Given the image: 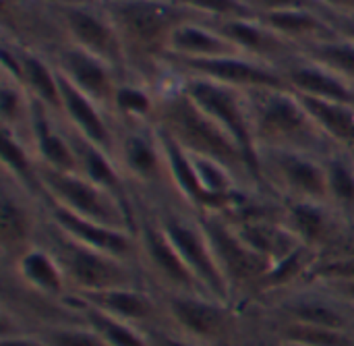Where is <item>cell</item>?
<instances>
[{
	"label": "cell",
	"mask_w": 354,
	"mask_h": 346,
	"mask_svg": "<svg viewBox=\"0 0 354 346\" xmlns=\"http://www.w3.org/2000/svg\"><path fill=\"white\" fill-rule=\"evenodd\" d=\"M284 346H301V345H288V343H284Z\"/></svg>",
	"instance_id": "42"
},
{
	"label": "cell",
	"mask_w": 354,
	"mask_h": 346,
	"mask_svg": "<svg viewBox=\"0 0 354 346\" xmlns=\"http://www.w3.org/2000/svg\"><path fill=\"white\" fill-rule=\"evenodd\" d=\"M251 307L261 309L276 322L354 330V307L319 286H299Z\"/></svg>",
	"instance_id": "15"
},
{
	"label": "cell",
	"mask_w": 354,
	"mask_h": 346,
	"mask_svg": "<svg viewBox=\"0 0 354 346\" xmlns=\"http://www.w3.org/2000/svg\"><path fill=\"white\" fill-rule=\"evenodd\" d=\"M259 174L282 201H328L324 156L297 149H259Z\"/></svg>",
	"instance_id": "12"
},
{
	"label": "cell",
	"mask_w": 354,
	"mask_h": 346,
	"mask_svg": "<svg viewBox=\"0 0 354 346\" xmlns=\"http://www.w3.org/2000/svg\"><path fill=\"white\" fill-rule=\"evenodd\" d=\"M58 83L62 93V120L66 122V127L79 133L81 137L89 139L91 143H95L97 147H102L114 158L116 137H118L116 120L104 108H100L91 98L79 91L60 71H58Z\"/></svg>",
	"instance_id": "22"
},
{
	"label": "cell",
	"mask_w": 354,
	"mask_h": 346,
	"mask_svg": "<svg viewBox=\"0 0 354 346\" xmlns=\"http://www.w3.org/2000/svg\"><path fill=\"white\" fill-rule=\"evenodd\" d=\"M354 282V255H322L307 272L301 286H328Z\"/></svg>",
	"instance_id": "33"
},
{
	"label": "cell",
	"mask_w": 354,
	"mask_h": 346,
	"mask_svg": "<svg viewBox=\"0 0 354 346\" xmlns=\"http://www.w3.org/2000/svg\"><path fill=\"white\" fill-rule=\"evenodd\" d=\"M203 21L257 17L247 0H172Z\"/></svg>",
	"instance_id": "34"
},
{
	"label": "cell",
	"mask_w": 354,
	"mask_h": 346,
	"mask_svg": "<svg viewBox=\"0 0 354 346\" xmlns=\"http://www.w3.org/2000/svg\"><path fill=\"white\" fill-rule=\"evenodd\" d=\"M324 4H328L330 8H334V10H342L344 8V4H342V0H322Z\"/></svg>",
	"instance_id": "40"
},
{
	"label": "cell",
	"mask_w": 354,
	"mask_h": 346,
	"mask_svg": "<svg viewBox=\"0 0 354 346\" xmlns=\"http://www.w3.org/2000/svg\"><path fill=\"white\" fill-rule=\"evenodd\" d=\"M114 160L137 197L160 199L174 193L162 137L153 122L118 125Z\"/></svg>",
	"instance_id": "7"
},
{
	"label": "cell",
	"mask_w": 354,
	"mask_h": 346,
	"mask_svg": "<svg viewBox=\"0 0 354 346\" xmlns=\"http://www.w3.org/2000/svg\"><path fill=\"white\" fill-rule=\"evenodd\" d=\"M199 218L209 239L218 268L230 291L232 305L239 309L249 307L272 264L255 253L220 214L199 212Z\"/></svg>",
	"instance_id": "8"
},
{
	"label": "cell",
	"mask_w": 354,
	"mask_h": 346,
	"mask_svg": "<svg viewBox=\"0 0 354 346\" xmlns=\"http://www.w3.org/2000/svg\"><path fill=\"white\" fill-rule=\"evenodd\" d=\"M135 235L139 245V268L149 291L158 295H207L172 245L151 203L141 197H137Z\"/></svg>",
	"instance_id": "6"
},
{
	"label": "cell",
	"mask_w": 354,
	"mask_h": 346,
	"mask_svg": "<svg viewBox=\"0 0 354 346\" xmlns=\"http://www.w3.org/2000/svg\"><path fill=\"white\" fill-rule=\"evenodd\" d=\"M297 93V91H295ZM309 116L322 129V133L342 149L354 152V106L344 102H332L297 93Z\"/></svg>",
	"instance_id": "26"
},
{
	"label": "cell",
	"mask_w": 354,
	"mask_h": 346,
	"mask_svg": "<svg viewBox=\"0 0 354 346\" xmlns=\"http://www.w3.org/2000/svg\"><path fill=\"white\" fill-rule=\"evenodd\" d=\"M268 320L276 328L280 340L282 343H288V345L354 346V330H334V328L305 326V324H295V322H276L272 318H268Z\"/></svg>",
	"instance_id": "29"
},
{
	"label": "cell",
	"mask_w": 354,
	"mask_h": 346,
	"mask_svg": "<svg viewBox=\"0 0 354 346\" xmlns=\"http://www.w3.org/2000/svg\"><path fill=\"white\" fill-rule=\"evenodd\" d=\"M162 64L174 75L203 77L243 91L261 87H288L280 66L249 58L245 54L218 58H176L166 54L162 58Z\"/></svg>",
	"instance_id": "13"
},
{
	"label": "cell",
	"mask_w": 354,
	"mask_h": 346,
	"mask_svg": "<svg viewBox=\"0 0 354 346\" xmlns=\"http://www.w3.org/2000/svg\"><path fill=\"white\" fill-rule=\"evenodd\" d=\"M2 278H8L23 291L50 301H66L71 295L62 266L41 243L21 253L10 266H2Z\"/></svg>",
	"instance_id": "21"
},
{
	"label": "cell",
	"mask_w": 354,
	"mask_h": 346,
	"mask_svg": "<svg viewBox=\"0 0 354 346\" xmlns=\"http://www.w3.org/2000/svg\"><path fill=\"white\" fill-rule=\"evenodd\" d=\"M147 338H149L151 346H201L193 343V340H189V338H185L183 334L170 330L168 326L147 330Z\"/></svg>",
	"instance_id": "35"
},
{
	"label": "cell",
	"mask_w": 354,
	"mask_h": 346,
	"mask_svg": "<svg viewBox=\"0 0 354 346\" xmlns=\"http://www.w3.org/2000/svg\"><path fill=\"white\" fill-rule=\"evenodd\" d=\"M324 291H328L330 295L338 297L340 301L348 303L354 307V282H344V284H328V286H319Z\"/></svg>",
	"instance_id": "39"
},
{
	"label": "cell",
	"mask_w": 354,
	"mask_h": 346,
	"mask_svg": "<svg viewBox=\"0 0 354 346\" xmlns=\"http://www.w3.org/2000/svg\"><path fill=\"white\" fill-rule=\"evenodd\" d=\"M145 201L151 203L160 224L164 226L166 235L170 237L172 245L176 247L183 262L187 264V268L193 272V276L201 284V289L209 297L232 305L230 291H228L226 280H224V276L218 268V262L214 257L209 239H207L205 228L199 218V212L189 208L174 193L164 195L160 199H145Z\"/></svg>",
	"instance_id": "5"
},
{
	"label": "cell",
	"mask_w": 354,
	"mask_h": 346,
	"mask_svg": "<svg viewBox=\"0 0 354 346\" xmlns=\"http://www.w3.org/2000/svg\"><path fill=\"white\" fill-rule=\"evenodd\" d=\"M288 87L297 93L311 95V98H322V100H332V102H344L354 106V87L338 77L334 71L328 66L303 56L301 52L286 60L280 66Z\"/></svg>",
	"instance_id": "23"
},
{
	"label": "cell",
	"mask_w": 354,
	"mask_h": 346,
	"mask_svg": "<svg viewBox=\"0 0 354 346\" xmlns=\"http://www.w3.org/2000/svg\"><path fill=\"white\" fill-rule=\"evenodd\" d=\"M328 176V203L348 222H354V154L334 147L324 156Z\"/></svg>",
	"instance_id": "27"
},
{
	"label": "cell",
	"mask_w": 354,
	"mask_h": 346,
	"mask_svg": "<svg viewBox=\"0 0 354 346\" xmlns=\"http://www.w3.org/2000/svg\"><path fill=\"white\" fill-rule=\"evenodd\" d=\"M166 326L201 346H228L241 324L243 309L209 295H160Z\"/></svg>",
	"instance_id": "10"
},
{
	"label": "cell",
	"mask_w": 354,
	"mask_h": 346,
	"mask_svg": "<svg viewBox=\"0 0 354 346\" xmlns=\"http://www.w3.org/2000/svg\"><path fill=\"white\" fill-rule=\"evenodd\" d=\"M100 2H106V0H100Z\"/></svg>",
	"instance_id": "43"
},
{
	"label": "cell",
	"mask_w": 354,
	"mask_h": 346,
	"mask_svg": "<svg viewBox=\"0 0 354 346\" xmlns=\"http://www.w3.org/2000/svg\"><path fill=\"white\" fill-rule=\"evenodd\" d=\"M176 77L180 79L183 89L193 98V102L234 137V141L243 147V152L259 170V156L253 141L245 91L203 77H189V75H176Z\"/></svg>",
	"instance_id": "14"
},
{
	"label": "cell",
	"mask_w": 354,
	"mask_h": 346,
	"mask_svg": "<svg viewBox=\"0 0 354 346\" xmlns=\"http://www.w3.org/2000/svg\"><path fill=\"white\" fill-rule=\"evenodd\" d=\"M245 100L257 156L259 149H297L326 156L336 147L290 87L247 89Z\"/></svg>",
	"instance_id": "3"
},
{
	"label": "cell",
	"mask_w": 354,
	"mask_h": 346,
	"mask_svg": "<svg viewBox=\"0 0 354 346\" xmlns=\"http://www.w3.org/2000/svg\"><path fill=\"white\" fill-rule=\"evenodd\" d=\"M301 54L328 66L354 87V42L340 37L336 33L330 39H322L311 46H305Z\"/></svg>",
	"instance_id": "30"
},
{
	"label": "cell",
	"mask_w": 354,
	"mask_h": 346,
	"mask_svg": "<svg viewBox=\"0 0 354 346\" xmlns=\"http://www.w3.org/2000/svg\"><path fill=\"white\" fill-rule=\"evenodd\" d=\"M102 4L122 39L131 77L149 83L158 81V73H166L162 58L176 27L199 19L172 0H106Z\"/></svg>",
	"instance_id": "2"
},
{
	"label": "cell",
	"mask_w": 354,
	"mask_h": 346,
	"mask_svg": "<svg viewBox=\"0 0 354 346\" xmlns=\"http://www.w3.org/2000/svg\"><path fill=\"white\" fill-rule=\"evenodd\" d=\"M324 255H354V222H348L338 243ZM322 257V255H319Z\"/></svg>",
	"instance_id": "37"
},
{
	"label": "cell",
	"mask_w": 354,
	"mask_h": 346,
	"mask_svg": "<svg viewBox=\"0 0 354 346\" xmlns=\"http://www.w3.org/2000/svg\"><path fill=\"white\" fill-rule=\"evenodd\" d=\"M50 60L79 91L91 98L114 118L116 91L120 81L124 79L114 66L68 42L54 46Z\"/></svg>",
	"instance_id": "17"
},
{
	"label": "cell",
	"mask_w": 354,
	"mask_h": 346,
	"mask_svg": "<svg viewBox=\"0 0 354 346\" xmlns=\"http://www.w3.org/2000/svg\"><path fill=\"white\" fill-rule=\"evenodd\" d=\"M37 243L46 245L56 255L68 280L71 295H87L124 286L149 289L137 264L106 255L102 251H95L87 245L73 241L48 218Z\"/></svg>",
	"instance_id": "4"
},
{
	"label": "cell",
	"mask_w": 354,
	"mask_h": 346,
	"mask_svg": "<svg viewBox=\"0 0 354 346\" xmlns=\"http://www.w3.org/2000/svg\"><path fill=\"white\" fill-rule=\"evenodd\" d=\"M328 19L340 37L354 42V10H330Z\"/></svg>",
	"instance_id": "36"
},
{
	"label": "cell",
	"mask_w": 354,
	"mask_h": 346,
	"mask_svg": "<svg viewBox=\"0 0 354 346\" xmlns=\"http://www.w3.org/2000/svg\"><path fill=\"white\" fill-rule=\"evenodd\" d=\"M353 154H354V152H353Z\"/></svg>",
	"instance_id": "44"
},
{
	"label": "cell",
	"mask_w": 354,
	"mask_h": 346,
	"mask_svg": "<svg viewBox=\"0 0 354 346\" xmlns=\"http://www.w3.org/2000/svg\"><path fill=\"white\" fill-rule=\"evenodd\" d=\"M282 220L297 241L317 255L328 253L348 224L328 201H282Z\"/></svg>",
	"instance_id": "20"
},
{
	"label": "cell",
	"mask_w": 354,
	"mask_h": 346,
	"mask_svg": "<svg viewBox=\"0 0 354 346\" xmlns=\"http://www.w3.org/2000/svg\"><path fill=\"white\" fill-rule=\"evenodd\" d=\"M344 8L342 10H354V0H342Z\"/></svg>",
	"instance_id": "41"
},
{
	"label": "cell",
	"mask_w": 354,
	"mask_h": 346,
	"mask_svg": "<svg viewBox=\"0 0 354 346\" xmlns=\"http://www.w3.org/2000/svg\"><path fill=\"white\" fill-rule=\"evenodd\" d=\"M31 334H37L41 340L50 346H110L95 330H91L87 324L79 320L75 322H60V324H48Z\"/></svg>",
	"instance_id": "31"
},
{
	"label": "cell",
	"mask_w": 354,
	"mask_h": 346,
	"mask_svg": "<svg viewBox=\"0 0 354 346\" xmlns=\"http://www.w3.org/2000/svg\"><path fill=\"white\" fill-rule=\"evenodd\" d=\"M2 176L19 185L35 199H44V187L39 181V162L31 145L19 135L2 129Z\"/></svg>",
	"instance_id": "25"
},
{
	"label": "cell",
	"mask_w": 354,
	"mask_h": 346,
	"mask_svg": "<svg viewBox=\"0 0 354 346\" xmlns=\"http://www.w3.org/2000/svg\"><path fill=\"white\" fill-rule=\"evenodd\" d=\"M46 224L39 199L2 176L0 183V262L10 266L21 253L37 245Z\"/></svg>",
	"instance_id": "16"
},
{
	"label": "cell",
	"mask_w": 354,
	"mask_h": 346,
	"mask_svg": "<svg viewBox=\"0 0 354 346\" xmlns=\"http://www.w3.org/2000/svg\"><path fill=\"white\" fill-rule=\"evenodd\" d=\"M73 297L143 332L166 326V311H164L162 297L145 286H124V289H110V291L87 293V295H73Z\"/></svg>",
	"instance_id": "19"
},
{
	"label": "cell",
	"mask_w": 354,
	"mask_h": 346,
	"mask_svg": "<svg viewBox=\"0 0 354 346\" xmlns=\"http://www.w3.org/2000/svg\"><path fill=\"white\" fill-rule=\"evenodd\" d=\"M0 346H50L41 340L37 334L31 332H19V334H6L0 338Z\"/></svg>",
	"instance_id": "38"
},
{
	"label": "cell",
	"mask_w": 354,
	"mask_h": 346,
	"mask_svg": "<svg viewBox=\"0 0 354 346\" xmlns=\"http://www.w3.org/2000/svg\"><path fill=\"white\" fill-rule=\"evenodd\" d=\"M166 54L176 58H218L241 54V50L228 37H224L209 21L189 19L172 33Z\"/></svg>",
	"instance_id": "24"
},
{
	"label": "cell",
	"mask_w": 354,
	"mask_h": 346,
	"mask_svg": "<svg viewBox=\"0 0 354 346\" xmlns=\"http://www.w3.org/2000/svg\"><path fill=\"white\" fill-rule=\"evenodd\" d=\"M52 12L62 31V39L87 50L114 66L124 79L131 77L122 39L102 2L50 0Z\"/></svg>",
	"instance_id": "9"
},
{
	"label": "cell",
	"mask_w": 354,
	"mask_h": 346,
	"mask_svg": "<svg viewBox=\"0 0 354 346\" xmlns=\"http://www.w3.org/2000/svg\"><path fill=\"white\" fill-rule=\"evenodd\" d=\"M153 125L170 135L185 152L216 160L236 172L245 185L253 189H266L257 166L249 160L234 137L193 102V98L183 89L178 77L168 87L158 89V110Z\"/></svg>",
	"instance_id": "1"
},
{
	"label": "cell",
	"mask_w": 354,
	"mask_h": 346,
	"mask_svg": "<svg viewBox=\"0 0 354 346\" xmlns=\"http://www.w3.org/2000/svg\"><path fill=\"white\" fill-rule=\"evenodd\" d=\"M41 206H44L46 218L73 241L87 245L95 251H102L106 255L133 262L139 266V245H137V235L133 230L106 226L102 222L77 216L46 197L41 199Z\"/></svg>",
	"instance_id": "18"
},
{
	"label": "cell",
	"mask_w": 354,
	"mask_h": 346,
	"mask_svg": "<svg viewBox=\"0 0 354 346\" xmlns=\"http://www.w3.org/2000/svg\"><path fill=\"white\" fill-rule=\"evenodd\" d=\"M68 301L77 309L81 322L87 324L91 330H95L110 346H151L149 338H147V332H143V330H139V328H135V326H131L118 318H112V316L87 305V303H81L73 295H68Z\"/></svg>",
	"instance_id": "28"
},
{
	"label": "cell",
	"mask_w": 354,
	"mask_h": 346,
	"mask_svg": "<svg viewBox=\"0 0 354 346\" xmlns=\"http://www.w3.org/2000/svg\"><path fill=\"white\" fill-rule=\"evenodd\" d=\"M228 346H284L276 328L257 307L243 309V324Z\"/></svg>",
	"instance_id": "32"
},
{
	"label": "cell",
	"mask_w": 354,
	"mask_h": 346,
	"mask_svg": "<svg viewBox=\"0 0 354 346\" xmlns=\"http://www.w3.org/2000/svg\"><path fill=\"white\" fill-rule=\"evenodd\" d=\"M39 181L44 187V197L54 201L56 206L106 226L127 228L135 233L137 214L131 212L112 193L87 181L79 172L52 170L39 164Z\"/></svg>",
	"instance_id": "11"
}]
</instances>
